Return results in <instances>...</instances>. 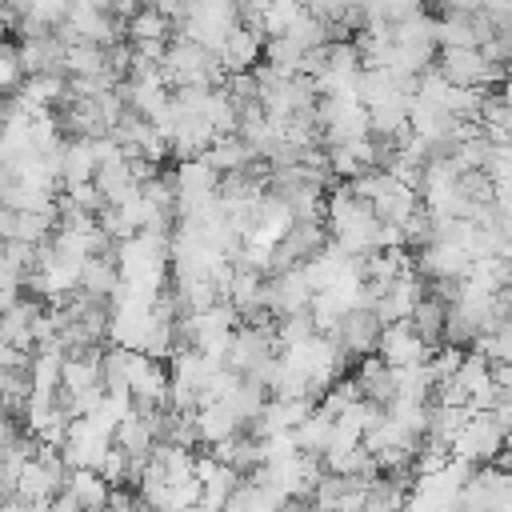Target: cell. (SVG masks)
Here are the masks:
<instances>
[{"mask_svg":"<svg viewBox=\"0 0 512 512\" xmlns=\"http://www.w3.org/2000/svg\"><path fill=\"white\" fill-rule=\"evenodd\" d=\"M436 76L460 88H500L504 84V64H488L480 48H436L432 60Z\"/></svg>","mask_w":512,"mask_h":512,"instance_id":"6da1fadb","label":"cell"},{"mask_svg":"<svg viewBox=\"0 0 512 512\" xmlns=\"http://www.w3.org/2000/svg\"><path fill=\"white\" fill-rule=\"evenodd\" d=\"M504 428H496V420L488 416V412H472L464 424H460V432L448 440V452L456 456V460H468V464H488L500 448H504Z\"/></svg>","mask_w":512,"mask_h":512,"instance_id":"7a4b0ae2","label":"cell"},{"mask_svg":"<svg viewBox=\"0 0 512 512\" xmlns=\"http://www.w3.org/2000/svg\"><path fill=\"white\" fill-rule=\"evenodd\" d=\"M216 180H220V172L208 168L200 156L180 160L176 172H172V188H176V220L188 216V212H196V208H204L208 200H216Z\"/></svg>","mask_w":512,"mask_h":512,"instance_id":"3957f363","label":"cell"},{"mask_svg":"<svg viewBox=\"0 0 512 512\" xmlns=\"http://www.w3.org/2000/svg\"><path fill=\"white\" fill-rule=\"evenodd\" d=\"M380 320L372 308H348L336 316L332 324V340L340 344V352L348 360H360V356H372L376 352V340H380Z\"/></svg>","mask_w":512,"mask_h":512,"instance_id":"277c9868","label":"cell"},{"mask_svg":"<svg viewBox=\"0 0 512 512\" xmlns=\"http://www.w3.org/2000/svg\"><path fill=\"white\" fill-rule=\"evenodd\" d=\"M260 48H264V32H256V28H248V24H236V28L220 40L216 64L224 68V76H228V72H252V68L260 64Z\"/></svg>","mask_w":512,"mask_h":512,"instance_id":"5b68a950","label":"cell"},{"mask_svg":"<svg viewBox=\"0 0 512 512\" xmlns=\"http://www.w3.org/2000/svg\"><path fill=\"white\" fill-rule=\"evenodd\" d=\"M376 356L388 364V368H404V364H416L428 356L424 340L408 328V320H392L380 328V340H376Z\"/></svg>","mask_w":512,"mask_h":512,"instance_id":"8992f818","label":"cell"},{"mask_svg":"<svg viewBox=\"0 0 512 512\" xmlns=\"http://www.w3.org/2000/svg\"><path fill=\"white\" fill-rule=\"evenodd\" d=\"M444 312H448V300L424 284L420 300H416V304H412V312L404 316V320H408V328L424 340V348H436V344L444 340Z\"/></svg>","mask_w":512,"mask_h":512,"instance_id":"52a82bcc","label":"cell"},{"mask_svg":"<svg viewBox=\"0 0 512 512\" xmlns=\"http://www.w3.org/2000/svg\"><path fill=\"white\" fill-rule=\"evenodd\" d=\"M16 52H20V68H24V76H32V72H56V76H64V44L56 40V32H44V36H20Z\"/></svg>","mask_w":512,"mask_h":512,"instance_id":"ba28073f","label":"cell"},{"mask_svg":"<svg viewBox=\"0 0 512 512\" xmlns=\"http://www.w3.org/2000/svg\"><path fill=\"white\" fill-rule=\"evenodd\" d=\"M40 312V304L32 296H20L16 304H8L0 312V340H8L20 352H32V316Z\"/></svg>","mask_w":512,"mask_h":512,"instance_id":"9c48e42d","label":"cell"},{"mask_svg":"<svg viewBox=\"0 0 512 512\" xmlns=\"http://www.w3.org/2000/svg\"><path fill=\"white\" fill-rule=\"evenodd\" d=\"M192 416H196V436H200V444L228 440V436L240 428V420L232 416V408H228L224 400H208V404H200ZM200 444H196V448H200Z\"/></svg>","mask_w":512,"mask_h":512,"instance_id":"30bf717a","label":"cell"},{"mask_svg":"<svg viewBox=\"0 0 512 512\" xmlns=\"http://www.w3.org/2000/svg\"><path fill=\"white\" fill-rule=\"evenodd\" d=\"M92 184H96V192L104 196V204H120V200H128V196L136 192V180H132L124 156H120V160H104V164H96Z\"/></svg>","mask_w":512,"mask_h":512,"instance_id":"8fae6325","label":"cell"},{"mask_svg":"<svg viewBox=\"0 0 512 512\" xmlns=\"http://www.w3.org/2000/svg\"><path fill=\"white\" fill-rule=\"evenodd\" d=\"M208 168H216V172H236V168H244L248 160H256L252 156V148L236 136V132H224V136H216L208 148H204V156H200Z\"/></svg>","mask_w":512,"mask_h":512,"instance_id":"7c38bea8","label":"cell"},{"mask_svg":"<svg viewBox=\"0 0 512 512\" xmlns=\"http://www.w3.org/2000/svg\"><path fill=\"white\" fill-rule=\"evenodd\" d=\"M288 432H292V440H296V452L320 456V452H324V444H328V432H332V416H328L324 408H316V404H312V412H308L296 428H288Z\"/></svg>","mask_w":512,"mask_h":512,"instance_id":"4fadbf2b","label":"cell"},{"mask_svg":"<svg viewBox=\"0 0 512 512\" xmlns=\"http://www.w3.org/2000/svg\"><path fill=\"white\" fill-rule=\"evenodd\" d=\"M92 172H96V160L88 140H60V184L92 180Z\"/></svg>","mask_w":512,"mask_h":512,"instance_id":"5bb4252c","label":"cell"},{"mask_svg":"<svg viewBox=\"0 0 512 512\" xmlns=\"http://www.w3.org/2000/svg\"><path fill=\"white\" fill-rule=\"evenodd\" d=\"M64 488L76 496L80 508H104V500H108V480L96 468H72Z\"/></svg>","mask_w":512,"mask_h":512,"instance_id":"9a60e30c","label":"cell"},{"mask_svg":"<svg viewBox=\"0 0 512 512\" xmlns=\"http://www.w3.org/2000/svg\"><path fill=\"white\" fill-rule=\"evenodd\" d=\"M436 48H476L472 12H448L444 20H436Z\"/></svg>","mask_w":512,"mask_h":512,"instance_id":"2e32d148","label":"cell"},{"mask_svg":"<svg viewBox=\"0 0 512 512\" xmlns=\"http://www.w3.org/2000/svg\"><path fill=\"white\" fill-rule=\"evenodd\" d=\"M168 32H172V24H168L152 4L136 8V12L124 20V36H128V40H168Z\"/></svg>","mask_w":512,"mask_h":512,"instance_id":"e0dca14e","label":"cell"},{"mask_svg":"<svg viewBox=\"0 0 512 512\" xmlns=\"http://www.w3.org/2000/svg\"><path fill=\"white\" fill-rule=\"evenodd\" d=\"M280 36H288V40L300 44L304 52H308V48H320V44L332 40V36H328V20H324V16H312V12H300Z\"/></svg>","mask_w":512,"mask_h":512,"instance_id":"ac0fdd59","label":"cell"},{"mask_svg":"<svg viewBox=\"0 0 512 512\" xmlns=\"http://www.w3.org/2000/svg\"><path fill=\"white\" fill-rule=\"evenodd\" d=\"M300 56H304V48H300V44H292L288 36H264L260 60H264L272 72L292 76V72H296V64H300Z\"/></svg>","mask_w":512,"mask_h":512,"instance_id":"d6986e66","label":"cell"},{"mask_svg":"<svg viewBox=\"0 0 512 512\" xmlns=\"http://www.w3.org/2000/svg\"><path fill=\"white\" fill-rule=\"evenodd\" d=\"M20 80H24V68H20V52H16V44L0 40V96L16 92Z\"/></svg>","mask_w":512,"mask_h":512,"instance_id":"ffe728a7","label":"cell"},{"mask_svg":"<svg viewBox=\"0 0 512 512\" xmlns=\"http://www.w3.org/2000/svg\"><path fill=\"white\" fill-rule=\"evenodd\" d=\"M64 196H68V200H72L76 208L92 212V216H96V212L104 208V196L96 192V184H92V180H80V184H64Z\"/></svg>","mask_w":512,"mask_h":512,"instance_id":"44dd1931","label":"cell"},{"mask_svg":"<svg viewBox=\"0 0 512 512\" xmlns=\"http://www.w3.org/2000/svg\"><path fill=\"white\" fill-rule=\"evenodd\" d=\"M152 8H156L172 28H180L184 16H188V0H152Z\"/></svg>","mask_w":512,"mask_h":512,"instance_id":"7402d4cb","label":"cell"},{"mask_svg":"<svg viewBox=\"0 0 512 512\" xmlns=\"http://www.w3.org/2000/svg\"><path fill=\"white\" fill-rule=\"evenodd\" d=\"M296 4H300L304 12H312V16H324V20L336 12V0H296Z\"/></svg>","mask_w":512,"mask_h":512,"instance_id":"603a6c76","label":"cell"},{"mask_svg":"<svg viewBox=\"0 0 512 512\" xmlns=\"http://www.w3.org/2000/svg\"><path fill=\"white\" fill-rule=\"evenodd\" d=\"M80 512H100V508H80Z\"/></svg>","mask_w":512,"mask_h":512,"instance_id":"cb8c5ba5","label":"cell"}]
</instances>
